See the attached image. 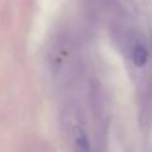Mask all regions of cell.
Masks as SVG:
<instances>
[{"mask_svg":"<svg viewBox=\"0 0 152 152\" xmlns=\"http://www.w3.org/2000/svg\"><path fill=\"white\" fill-rule=\"evenodd\" d=\"M148 59V52L145 46L137 45L133 50V62L137 66H144Z\"/></svg>","mask_w":152,"mask_h":152,"instance_id":"1","label":"cell"},{"mask_svg":"<svg viewBox=\"0 0 152 152\" xmlns=\"http://www.w3.org/2000/svg\"><path fill=\"white\" fill-rule=\"evenodd\" d=\"M76 140H77L78 146H80L83 151H86V152H88V151H89L90 145H89L88 138H87L86 133L82 131V128H80V127L77 128V132H76Z\"/></svg>","mask_w":152,"mask_h":152,"instance_id":"2","label":"cell"}]
</instances>
